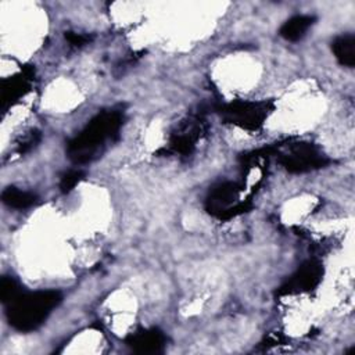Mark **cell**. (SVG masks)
<instances>
[{"label": "cell", "mask_w": 355, "mask_h": 355, "mask_svg": "<svg viewBox=\"0 0 355 355\" xmlns=\"http://www.w3.org/2000/svg\"><path fill=\"white\" fill-rule=\"evenodd\" d=\"M123 125L121 110H107L93 116L87 125L67 146V154L75 164L93 161L105 148L107 143L118 139Z\"/></svg>", "instance_id": "1"}, {"label": "cell", "mask_w": 355, "mask_h": 355, "mask_svg": "<svg viewBox=\"0 0 355 355\" xmlns=\"http://www.w3.org/2000/svg\"><path fill=\"white\" fill-rule=\"evenodd\" d=\"M62 295L57 290H39L33 293H21L7 304V320L18 331L36 330L60 305Z\"/></svg>", "instance_id": "2"}, {"label": "cell", "mask_w": 355, "mask_h": 355, "mask_svg": "<svg viewBox=\"0 0 355 355\" xmlns=\"http://www.w3.org/2000/svg\"><path fill=\"white\" fill-rule=\"evenodd\" d=\"M273 110L275 103L270 100H236L220 105L218 111L225 122L255 132L262 128Z\"/></svg>", "instance_id": "3"}, {"label": "cell", "mask_w": 355, "mask_h": 355, "mask_svg": "<svg viewBox=\"0 0 355 355\" xmlns=\"http://www.w3.org/2000/svg\"><path fill=\"white\" fill-rule=\"evenodd\" d=\"M272 154L276 155L277 161L291 173H304L324 168L330 159L323 151L312 143L298 141L279 147H270Z\"/></svg>", "instance_id": "4"}, {"label": "cell", "mask_w": 355, "mask_h": 355, "mask_svg": "<svg viewBox=\"0 0 355 355\" xmlns=\"http://www.w3.org/2000/svg\"><path fill=\"white\" fill-rule=\"evenodd\" d=\"M243 186L236 182L215 184L205 200V209L215 218L226 220L251 209L250 200H241Z\"/></svg>", "instance_id": "5"}, {"label": "cell", "mask_w": 355, "mask_h": 355, "mask_svg": "<svg viewBox=\"0 0 355 355\" xmlns=\"http://www.w3.org/2000/svg\"><path fill=\"white\" fill-rule=\"evenodd\" d=\"M323 268L318 261L304 262L279 288V295H294L315 290L322 282Z\"/></svg>", "instance_id": "6"}, {"label": "cell", "mask_w": 355, "mask_h": 355, "mask_svg": "<svg viewBox=\"0 0 355 355\" xmlns=\"http://www.w3.org/2000/svg\"><path fill=\"white\" fill-rule=\"evenodd\" d=\"M204 132L205 123L201 116L189 118L171 135L169 150L176 154H190Z\"/></svg>", "instance_id": "7"}, {"label": "cell", "mask_w": 355, "mask_h": 355, "mask_svg": "<svg viewBox=\"0 0 355 355\" xmlns=\"http://www.w3.org/2000/svg\"><path fill=\"white\" fill-rule=\"evenodd\" d=\"M32 78L33 69L31 67H26L21 72L4 79L0 86L1 107L6 108L8 105H12L15 101L24 97L29 92Z\"/></svg>", "instance_id": "8"}, {"label": "cell", "mask_w": 355, "mask_h": 355, "mask_svg": "<svg viewBox=\"0 0 355 355\" xmlns=\"http://www.w3.org/2000/svg\"><path fill=\"white\" fill-rule=\"evenodd\" d=\"M126 344L139 354H158L162 352L166 344L164 331L157 327L137 330L126 338Z\"/></svg>", "instance_id": "9"}, {"label": "cell", "mask_w": 355, "mask_h": 355, "mask_svg": "<svg viewBox=\"0 0 355 355\" xmlns=\"http://www.w3.org/2000/svg\"><path fill=\"white\" fill-rule=\"evenodd\" d=\"M313 21L315 18L312 15H294L280 26L279 33L283 39L288 42H297L305 36L308 29L313 25Z\"/></svg>", "instance_id": "10"}, {"label": "cell", "mask_w": 355, "mask_h": 355, "mask_svg": "<svg viewBox=\"0 0 355 355\" xmlns=\"http://www.w3.org/2000/svg\"><path fill=\"white\" fill-rule=\"evenodd\" d=\"M331 50L343 67L352 68L355 65V36L352 33L337 36L331 42Z\"/></svg>", "instance_id": "11"}, {"label": "cell", "mask_w": 355, "mask_h": 355, "mask_svg": "<svg viewBox=\"0 0 355 355\" xmlns=\"http://www.w3.org/2000/svg\"><path fill=\"white\" fill-rule=\"evenodd\" d=\"M1 200L10 208L25 209V208L35 205L37 201V197L32 191H26V190L14 187V186H8L1 191Z\"/></svg>", "instance_id": "12"}, {"label": "cell", "mask_w": 355, "mask_h": 355, "mask_svg": "<svg viewBox=\"0 0 355 355\" xmlns=\"http://www.w3.org/2000/svg\"><path fill=\"white\" fill-rule=\"evenodd\" d=\"M21 293H22L21 291V286H19V283L14 277H8V276H3L1 277V282H0V295H1V301L4 304L11 302Z\"/></svg>", "instance_id": "13"}, {"label": "cell", "mask_w": 355, "mask_h": 355, "mask_svg": "<svg viewBox=\"0 0 355 355\" xmlns=\"http://www.w3.org/2000/svg\"><path fill=\"white\" fill-rule=\"evenodd\" d=\"M83 176H85V173L79 169H72V171L64 173L60 180V190L64 194L72 191L75 189V186L83 179Z\"/></svg>", "instance_id": "14"}, {"label": "cell", "mask_w": 355, "mask_h": 355, "mask_svg": "<svg viewBox=\"0 0 355 355\" xmlns=\"http://www.w3.org/2000/svg\"><path fill=\"white\" fill-rule=\"evenodd\" d=\"M40 137H42V136H40L39 132L32 130L31 135H29L28 137H25V140L19 144L18 151H19V153H26V151H29L31 148H33V147L40 141Z\"/></svg>", "instance_id": "15"}, {"label": "cell", "mask_w": 355, "mask_h": 355, "mask_svg": "<svg viewBox=\"0 0 355 355\" xmlns=\"http://www.w3.org/2000/svg\"><path fill=\"white\" fill-rule=\"evenodd\" d=\"M65 39L69 42V44L76 46V47L85 46V44L90 40L89 36L82 35V33H73V32H67V33H65Z\"/></svg>", "instance_id": "16"}]
</instances>
